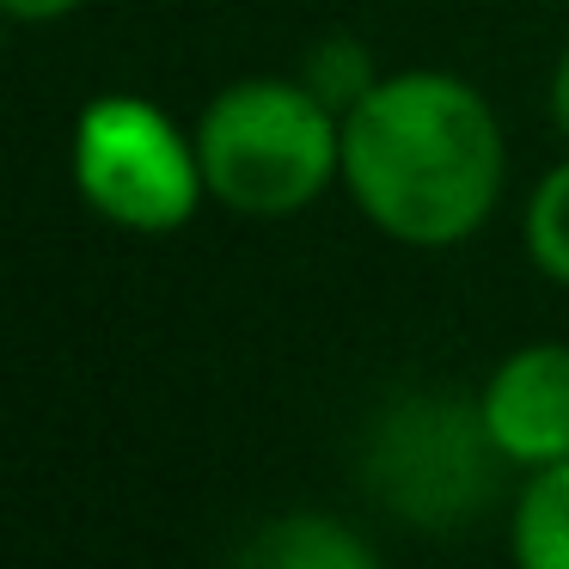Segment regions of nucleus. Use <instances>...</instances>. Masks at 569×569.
Masks as SVG:
<instances>
[{
  "label": "nucleus",
  "mask_w": 569,
  "mask_h": 569,
  "mask_svg": "<svg viewBox=\"0 0 569 569\" xmlns=\"http://www.w3.org/2000/svg\"><path fill=\"white\" fill-rule=\"evenodd\" d=\"M502 129L459 74L410 68L343 117V184L398 246L471 239L502 197Z\"/></svg>",
  "instance_id": "obj_1"
},
{
  "label": "nucleus",
  "mask_w": 569,
  "mask_h": 569,
  "mask_svg": "<svg viewBox=\"0 0 569 569\" xmlns=\"http://www.w3.org/2000/svg\"><path fill=\"white\" fill-rule=\"evenodd\" d=\"M74 184L123 233H178L209 190L197 141L148 99H92L74 123Z\"/></svg>",
  "instance_id": "obj_3"
},
{
  "label": "nucleus",
  "mask_w": 569,
  "mask_h": 569,
  "mask_svg": "<svg viewBox=\"0 0 569 569\" xmlns=\"http://www.w3.org/2000/svg\"><path fill=\"white\" fill-rule=\"evenodd\" d=\"M483 435L508 466L569 459V343H527L490 373L478 398Z\"/></svg>",
  "instance_id": "obj_5"
},
{
  "label": "nucleus",
  "mask_w": 569,
  "mask_h": 569,
  "mask_svg": "<svg viewBox=\"0 0 569 569\" xmlns=\"http://www.w3.org/2000/svg\"><path fill=\"white\" fill-rule=\"evenodd\" d=\"M551 117H557V129H563V141H569V50H563V62H557V74H551Z\"/></svg>",
  "instance_id": "obj_11"
},
{
  "label": "nucleus",
  "mask_w": 569,
  "mask_h": 569,
  "mask_svg": "<svg viewBox=\"0 0 569 569\" xmlns=\"http://www.w3.org/2000/svg\"><path fill=\"white\" fill-rule=\"evenodd\" d=\"M508 539L527 569H569V459H551L527 478Z\"/></svg>",
  "instance_id": "obj_7"
},
{
  "label": "nucleus",
  "mask_w": 569,
  "mask_h": 569,
  "mask_svg": "<svg viewBox=\"0 0 569 569\" xmlns=\"http://www.w3.org/2000/svg\"><path fill=\"white\" fill-rule=\"evenodd\" d=\"M490 459L496 441L483 435V417L453 398H405L392 417L373 429V490L410 515L417 527H447L471 515L490 490Z\"/></svg>",
  "instance_id": "obj_4"
},
{
  "label": "nucleus",
  "mask_w": 569,
  "mask_h": 569,
  "mask_svg": "<svg viewBox=\"0 0 569 569\" xmlns=\"http://www.w3.org/2000/svg\"><path fill=\"white\" fill-rule=\"evenodd\" d=\"M307 80L312 92H319L325 104H331L337 117H349L361 99H368L373 87H380V74H373V56H368V43H356L349 31H337V38H325V43H312V56H307Z\"/></svg>",
  "instance_id": "obj_8"
},
{
  "label": "nucleus",
  "mask_w": 569,
  "mask_h": 569,
  "mask_svg": "<svg viewBox=\"0 0 569 569\" xmlns=\"http://www.w3.org/2000/svg\"><path fill=\"white\" fill-rule=\"evenodd\" d=\"M209 197L233 214H295L343 172V117L307 80H233L197 123Z\"/></svg>",
  "instance_id": "obj_2"
},
{
  "label": "nucleus",
  "mask_w": 569,
  "mask_h": 569,
  "mask_svg": "<svg viewBox=\"0 0 569 569\" xmlns=\"http://www.w3.org/2000/svg\"><path fill=\"white\" fill-rule=\"evenodd\" d=\"M527 258L557 288H569V160L551 178H539V190L527 202Z\"/></svg>",
  "instance_id": "obj_9"
},
{
  "label": "nucleus",
  "mask_w": 569,
  "mask_h": 569,
  "mask_svg": "<svg viewBox=\"0 0 569 569\" xmlns=\"http://www.w3.org/2000/svg\"><path fill=\"white\" fill-rule=\"evenodd\" d=\"M251 563L270 569H373V545H361L349 527H337L331 515H288L270 520L258 539L246 545Z\"/></svg>",
  "instance_id": "obj_6"
},
{
  "label": "nucleus",
  "mask_w": 569,
  "mask_h": 569,
  "mask_svg": "<svg viewBox=\"0 0 569 569\" xmlns=\"http://www.w3.org/2000/svg\"><path fill=\"white\" fill-rule=\"evenodd\" d=\"M0 7H7V19H26V26H43V19L74 13L80 0H0Z\"/></svg>",
  "instance_id": "obj_10"
}]
</instances>
